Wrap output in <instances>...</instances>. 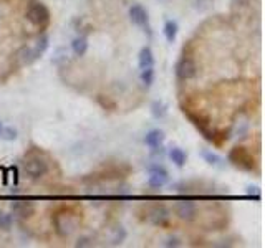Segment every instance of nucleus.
I'll list each match as a JSON object with an SVG mask.
<instances>
[{
    "mask_svg": "<svg viewBox=\"0 0 265 248\" xmlns=\"http://www.w3.org/2000/svg\"><path fill=\"white\" fill-rule=\"evenodd\" d=\"M47 48H48V37L43 35V37H40L37 42L33 43V45H25L20 48L17 51V55H15V58H17L20 66L32 65V63H35L38 58H42V55L47 51Z\"/></svg>",
    "mask_w": 265,
    "mask_h": 248,
    "instance_id": "obj_1",
    "label": "nucleus"
},
{
    "mask_svg": "<svg viewBox=\"0 0 265 248\" xmlns=\"http://www.w3.org/2000/svg\"><path fill=\"white\" fill-rule=\"evenodd\" d=\"M53 227L58 237H70L78 227V217L70 210H60L53 215Z\"/></svg>",
    "mask_w": 265,
    "mask_h": 248,
    "instance_id": "obj_2",
    "label": "nucleus"
},
{
    "mask_svg": "<svg viewBox=\"0 0 265 248\" xmlns=\"http://www.w3.org/2000/svg\"><path fill=\"white\" fill-rule=\"evenodd\" d=\"M227 159L232 166L239 167V169H242V170H247V172L255 170V159H254V155L250 154V151L246 149V147L237 146L234 149H231L229 151Z\"/></svg>",
    "mask_w": 265,
    "mask_h": 248,
    "instance_id": "obj_3",
    "label": "nucleus"
},
{
    "mask_svg": "<svg viewBox=\"0 0 265 248\" xmlns=\"http://www.w3.org/2000/svg\"><path fill=\"white\" fill-rule=\"evenodd\" d=\"M27 20L35 27H45L50 22V10L47 9L43 3L40 2H32L29 9L25 12Z\"/></svg>",
    "mask_w": 265,
    "mask_h": 248,
    "instance_id": "obj_4",
    "label": "nucleus"
},
{
    "mask_svg": "<svg viewBox=\"0 0 265 248\" xmlns=\"http://www.w3.org/2000/svg\"><path fill=\"white\" fill-rule=\"evenodd\" d=\"M23 169H25V174L29 175L32 181H38L48 172V162L43 157H40V155H30L23 162Z\"/></svg>",
    "mask_w": 265,
    "mask_h": 248,
    "instance_id": "obj_5",
    "label": "nucleus"
},
{
    "mask_svg": "<svg viewBox=\"0 0 265 248\" xmlns=\"http://www.w3.org/2000/svg\"><path fill=\"white\" fill-rule=\"evenodd\" d=\"M148 172H149V179L148 184L152 189H161L169 182V172H167L161 164H151L148 166Z\"/></svg>",
    "mask_w": 265,
    "mask_h": 248,
    "instance_id": "obj_6",
    "label": "nucleus"
},
{
    "mask_svg": "<svg viewBox=\"0 0 265 248\" xmlns=\"http://www.w3.org/2000/svg\"><path fill=\"white\" fill-rule=\"evenodd\" d=\"M196 75H198V65L192 58L184 57L176 63V77L179 79L186 81V79L196 78Z\"/></svg>",
    "mask_w": 265,
    "mask_h": 248,
    "instance_id": "obj_7",
    "label": "nucleus"
},
{
    "mask_svg": "<svg viewBox=\"0 0 265 248\" xmlns=\"http://www.w3.org/2000/svg\"><path fill=\"white\" fill-rule=\"evenodd\" d=\"M148 222L152 223L156 227H164L169 223L171 220V212L166 209L164 205H156L152 209L148 210V215H146Z\"/></svg>",
    "mask_w": 265,
    "mask_h": 248,
    "instance_id": "obj_8",
    "label": "nucleus"
},
{
    "mask_svg": "<svg viewBox=\"0 0 265 248\" xmlns=\"http://www.w3.org/2000/svg\"><path fill=\"white\" fill-rule=\"evenodd\" d=\"M184 111V114L189 118V121L194 124V127L196 129H199L200 131V134L204 136V139L206 141H209V142H215V133L214 131L209 127V124L204 121L200 116H198V114H194V113H191V111H187V109H182Z\"/></svg>",
    "mask_w": 265,
    "mask_h": 248,
    "instance_id": "obj_9",
    "label": "nucleus"
},
{
    "mask_svg": "<svg viewBox=\"0 0 265 248\" xmlns=\"http://www.w3.org/2000/svg\"><path fill=\"white\" fill-rule=\"evenodd\" d=\"M176 215L184 222H192L198 217V207L191 201H181L176 203Z\"/></svg>",
    "mask_w": 265,
    "mask_h": 248,
    "instance_id": "obj_10",
    "label": "nucleus"
},
{
    "mask_svg": "<svg viewBox=\"0 0 265 248\" xmlns=\"http://www.w3.org/2000/svg\"><path fill=\"white\" fill-rule=\"evenodd\" d=\"M130 18H131V22L138 27H148V23H149L148 12L144 10V7H141L139 3H134V5L130 9Z\"/></svg>",
    "mask_w": 265,
    "mask_h": 248,
    "instance_id": "obj_11",
    "label": "nucleus"
},
{
    "mask_svg": "<svg viewBox=\"0 0 265 248\" xmlns=\"http://www.w3.org/2000/svg\"><path fill=\"white\" fill-rule=\"evenodd\" d=\"M12 212H14V215H17L18 218H29L30 215H33L35 205L27 201H17L12 203Z\"/></svg>",
    "mask_w": 265,
    "mask_h": 248,
    "instance_id": "obj_12",
    "label": "nucleus"
},
{
    "mask_svg": "<svg viewBox=\"0 0 265 248\" xmlns=\"http://www.w3.org/2000/svg\"><path fill=\"white\" fill-rule=\"evenodd\" d=\"M138 63H139V68H141V70L154 66V55H152V50L149 46L141 48V51H139V55H138Z\"/></svg>",
    "mask_w": 265,
    "mask_h": 248,
    "instance_id": "obj_13",
    "label": "nucleus"
},
{
    "mask_svg": "<svg viewBox=\"0 0 265 248\" xmlns=\"http://www.w3.org/2000/svg\"><path fill=\"white\" fill-rule=\"evenodd\" d=\"M144 142H146L149 147L163 146V142H164V133H163L161 129H151L149 133L144 136Z\"/></svg>",
    "mask_w": 265,
    "mask_h": 248,
    "instance_id": "obj_14",
    "label": "nucleus"
},
{
    "mask_svg": "<svg viewBox=\"0 0 265 248\" xmlns=\"http://www.w3.org/2000/svg\"><path fill=\"white\" fill-rule=\"evenodd\" d=\"M200 157L206 161L209 166H214V167H222L224 166V159L220 157L217 153H214V151L211 149H202L200 151Z\"/></svg>",
    "mask_w": 265,
    "mask_h": 248,
    "instance_id": "obj_15",
    "label": "nucleus"
},
{
    "mask_svg": "<svg viewBox=\"0 0 265 248\" xmlns=\"http://www.w3.org/2000/svg\"><path fill=\"white\" fill-rule=\"evenodd\" d=\"M178 30H179V27H178V22H176V20H166V23H164V27H163V33L169 43L174 42L176 37H178Z\"/></svg>",
    "mask_w": 265,
    "mask_h": 248,
    "instance_id": "obj_16",
    "label": "nucleus"
},
{
    "mask_svg": "<svg viewBox=\"0 0 265 248\" xmlns=\"http://www.w3.org/2000/svg\"><path fill=\"white\" fill-rule=\"evenodd\" d=\"M169 159L172 161V164L178 167H184L187 162V154L184 153L181 147H172V149L169 151Z\"/></svg>",
    "mask_w": 265,
    "mask_h": 248,
    "instance_id": "obj_17",
    "label": "nucleus"
},
{
    "mask_svg": "<svg viewBox=\"0 0 265 248\" xmlns=\"http://www.w3.org/2000/svg\"><path fill=\"white\" fill-rule=\"evenodd\" d=\"M71 50L76 57H83L88 50V40L86 37H76L73 42H71Z\"/></svg>",
    "mask_w": 265,
    "mask_h": 248,
    "instance_id": "obj_18",
    "label": "nucleus"
},
{
    "mask_svg": "<svg viewBox=\"0 0 265 248\" xmlns=\"http://www.w3.org/2000/svg\"><path fill=\"white\" fill-rule=\"evenodd\" d=\"M151 113L154 116L156 119H163L164 116L167 114V105L161 99H158V101H152L151 105Z\"/></svg>",
    "mask_w": 265,
    "mask_h": 248,
    "instance_id": "obj_19",
    "label": "nucleus"
},
{
    "mask_svg": "<svg viewBox=\"0 0 265 248\" xmlns=\"http://www.w3.org/2000/svg\"><path fill=\"white\" fill-rule=\"evenodd\" d=\"M139 79H141L144 88H149L152 83H154V68L149 66V68H144V70H141Z\"/></svg>",
    "mask_w": 265,
    "mask_h": 248,
    "instance_id": "obj_20",
    "label": "nucleus"
},
{
    "mask_svg": "<svg viewBox=\"0 0 265 248\" xmlns=\"http://www.w3.org/2000/svg\"><path fill=\"white\" fill-rule=\"evenodd\" d=\"M124 238H126V230L123 229L121 225L115 227L113 229V233H111V245H121V243L124 242Z\"/></svg>",
    "mask_w": 265,
    "mask_h": 248,
    "instance_id": "obj_21",
    "label": "nucleus"
},
{
    "mask_svg": "<svg viewBox=\"0 0 265 248\" xmlns=\"http://www.w3.org/2000/svg\"><path fill=\"white\" fill-rule=\"evenodd\" d=\"M0 139H3V141H15V139H17V129L9 126H2V129H0Z\"/></svg>",
    "mask_w": 265,
    "mask_h": 248,
    "instance_id": "obj_22",
    "label": "nucleus"
},
{
    "mask_svg": "<svg viewBox=\"0 0 265 248\" xmlns=\"http://www.w3.org/2000/svg\"><path fill=\"white\" fill-rule=\"evenodd\" d=\"M12 223H14V217L7 212L0 210V230H10Z\"/></svg>",
    "mask_w": 265,
    "mask_h": 248,
    "instance_id": "obj_23",
    "label": "nucleus"
},
{
    "mask_svg": "<svg viewBox=\"0 0 265 248\" xmlns=\"http://www.w3.org/2000/svg\"><path fill=\"white\" fill-rule=\"evenodd\" d=\"M232 3V9L237 10V9H246V7H248V3H250V0H231Z\"/></svg>",
    "mask_w": 265,
    "mask_h": 248,
    "instance_id": "obj_24",
    "label": "nucleus"
},
{
    "mask_svg": "<svg viewBox=\"0 0 265 248\" xmlns=\"http://www.w3.org/2000/svg\"><path fill=\"white\" fill-rule=\"evenodd\" d=\"M75 247H78V248H83V247H93V240H91L90 237H82V238H78V242L75 243Z\"/></svg>",
    "mask_w": 265,
    "mask_h": 248,
    "instance_id": "obj_25",
    "label": "nucleus"
},
{
    "mask_svg": "<svg viewBox=\"0 0 265 248\" xmlns=\"http://www.w3.org/2000/svg\"><path fill=\"white\" fill-rule=\"evenodd\" d=\"M247 195H250V197H255V199H260V195H262V192H260L259 187L250 186V187H247Z\"/></svg>",
    "mask_w": 265,
    "mask_h": 248,
    "instance_id": "obj_26",
    "label": "nucleus"
},
{
    "mask_svg": "<svg viewBox=\"0 0 265 248\" xmlns=\"http://www.w3.org/2000/svg\"><path fill=\"white\" fill-rule=\"evenodd\" d=\"M164 247H174V248H178L181 247V242H179V238H176V237H169L164 242Z\"/></svg>",
    "mask_w": 265,
    "mask_h": 248,
    "instance_id": "obj_27",
    "label": "nucleus"
},
{
    "mask_svg": "<svg viewBox=\"0 0 265 248\" xmlns=\"http://www.w3.org/2000/svg\"><path fill=\"white\" fill-rule=\"evenodd\" d=\"M194 2L199 5V3H206V2H209V0H194Z\"/></svg>",
    "mask_w": 265,
    "mask_h": 248,
    "instance_id": "obj_28",
    "label": "nucleus"
},
{
    "mask_svg": "<svg viewBox=\"0 0 265 248\" xmlns=\"http://www.w3.org/2000/svg\"><path fill=\"white\" fill-rule=\"evenodd\" d=\"M2 126H3V124H2V121H0V129H2Z\"/></svg>",
    "mask_w": 265,
    "mask_h": 248,
    "instance_id": "obj_29",
    "label": "nucleus"
}]
</instances>
